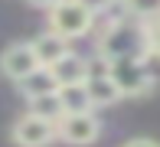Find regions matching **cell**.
<instances>
[{
    "mask_svg": "<svg viewBox=\"0 0 160 147\" xmlns=\"http://www.w3.org/2000/svg\"><path fill=\"white\" fill-rule=\"evenodd\" d=\"M124 147H160V144H154V141H147V137H141V141H128Z\"/></svg>",
    "mask_w": 160,
    "mask_h": 147,
    "instance_id": "2e32d148",
    "label": "cell"
},
{
    "mask_svg": "<svg viewBox=\"0 0 160 147\" xmlns=\"http://www.w3.org/2000/svg\"><path fill=\"white\" fill-rule=\"evenodd\" d=\"M56 134H62V141L72 144V147H88V144L98 141L101 121L92 111H65L56 121Z\"/></svg>",
    "mask_w": 160,
    "mask_h": 147,
    "instance_id": "277c9868",
    "label": "cell"
},
{
    "mask_svg": "<svg viewBox=\"0 0 160 147\" xmlns=\"http://www.w3.org/2000/svg\"><path fill=\"white\" fill-rule=\"evenodd\" d=\"M49 72H52L56 85L85 82V79H88V62H85L82 56H75V53H65L59 62H52V65H49Z\"/></svg>",
    "mask_w": 160,
    "mask_h": 147,
    "instance_id": "ba28073f",
    "label": "cell"
},
{
    "mask_svg": "<svg viewBox=\"0 0 160 147\" xmlns=\"http://www.w3.org/2000/svg\"><path fill=\"white\" fill-rule=\"evenodd\" d=\"M56 137V121H46L39 114H23L13 124V144L17 147H46Z\"/></svg>",
    "mask_w": 160,
    "mask_h": 147,
    "instance_id": "5b68a950",
    "label": "cell"
},
{
    "mask_svg": "<svg viewBox=\"0 0 160 147\" xmlns=\"http://www.w3.org/2000/svg\"><path fill=\"white\" fill-rule=\"evenodd\" d=\"M95 23V13L82 3V0H59L56 7H49V29L65 36V39H78L85 36Z\"/></svg>",
    "mask_w": 160,
    "mask_h": 147,
    "instance_id": "7a4b0ae2",
    "label": "cell"
},
{
    "mask_svg": "<svg viewBox=\"0 0 160 147\" xmlns=\"http://www.w3.org/2000/svg\"><path fill=\"white\" fill-rule=\"evenodd\" d=\"M33 53H36V59H39V65H52V62H59V59L69 53V39L65 36H59V33H42V36H36L33 39Z\"/></svg>",
    "mask_w": 160,
    "mask_h": 147,
    "instance_id": "9c48e42d",
    "label": "cell"
},
{
    "mask_svg": "<svg viewBox=\"0 0 160 147\" xmlns=\"http://www.w3.org/2000/svg\"><path fill=\"white\" fill-rule=\"evenodd\" d=\"M147 39H150V49L160 56V17H154L147 23Z\"/></svg>",
    "mask_w": 160,
    "mask_h": 147,
    "instance_id": "5bb4252c",
    "label": "cell"
},
{
    "mask_svg": "<svg viewBox=\"0 0 160 147\" xmlns=\"http://www.w3.org/2000/svg\"><path fill=\"white\" fill-rule=\"evenodd\" d=\"M30 111L39 114V118H46V121H59V118L65 114V108H62L59 92H46V95H33L30 98Z\"/></svg>",
    "mask_w": 160,
    "mask_h": 147,
    "instance_id": "30bf717a",
    "label": "cell"
},
{
    "mask_svg": "<svg viewBox=\"0 0 160 147\" xmlns=\"http://www.w3.org/2000/svg\"><path fill=\"white\" fill-rule=\"evenodd\" d=\"M124 3H128L131 17H137V20H154V17H160V0H124Z\"/></svg>",
    "mask_w": 160,
    "mask_h": 147,
    "instance_id": "4fadbf2b",
    "label": "cell"
},
{
    "mask_svg": "<svg viewBox=\"0 0 160 147\" xmlns=\"http://www.w3.org/2000/svg\"><path fill=\"white\" fill-rule=\"evenodd\" d=\"M108 75L114 79L121 95H144L154 79L147 75V65H144V56H124V59H111L108 62Z\"/></svg>",
    "mask_w": 160,
    "mask_h": 147,
    "instance_id": "3957f363",
    "label": "cell"
},
{
    "mask_svg": "<svg viewBox=\"0 0 160 147\" xmlns=\"http://www.w3.org/2000/svg\"><path fill=\"white\" fill-rule=\"evenodd\" d=\"M0 69H3V75L13 79V82L30 79L33 72L39 69V59L33 53V43H13V46L0 56Z\"/></svg>",
    "mask_w": 160,
    "mask_h": 147,
    "instance_id": "8992f818",
    "label": "cell"
},
{
    "mask_svg": "<svg viewBox=\"0 0 160 147\" xmlns=\"http://www.w3.org/2000/svg\"><path fill=\"white\" fill-rule=\"evenodd\" d=\"M85 92H88V101H92V108L114 105V101L121 98V92H118V85H114V79L108 75V65H105V69H95V72H88V79H85Z\"/></svg>",
    "mask_w": 160,
    "mask_h": 147,
    "instance_id": "52a82bcc",
    "label": "cell"
},
{
    "mask_svg": "<svg viewBox=\"0 0 160 147\" xmlns=\"http://www.w3.org/2000/svg\"><path fill=\"white\" fill-rule=\"evenodd\" d=\"M147 49H150L147 23H141L137 17L111 20V26L105 29V36H98V56L105 59V62L124 59V56H144Z\"/></svg>",
    "mask_w": 160,
    "mask_h": 147,
    "instance_id": "6da1fadb",
    "label": "cell"
},
{
    "mask_svg": "<svg viewBox=\"0 0 160 147\" xmlns=\"http://www.w3.org/2000/svg\"><path fill=\"white\" fill-rule=\"evenodd\" d=\"M30 3H36V7H42V10H49V7H56L59 0H30Z\"/></svg>",
    "mask_w": 160,
    "mask_h": 147,
    "instance_id": "e0dca14e",
    "label": "cell"
},
{
    "mask_svg": "<svg viewBox=\"0 0 160 147\" xmlns=\"http://www.w3.org/2000/svg\"><path fill=\"white\" fill-rule=\"evenodd\" d=\"M23 85H26V95H30V98H33V95H46V92H56V88H59L56 79H52V72H49L46 65H39L30 79H23Z\"/></svg>",
    "mask_w": 160,
    "mask_h": 147,
    "instance_id": "7c38bea8",
    "label": "cell"
},
{
    "mask_svg": "<svg viewBox=\"0 0 160 147\" xmlns=\"http://www.w3.org/2000/svg\"><path fill=\"white\" fill-rule=\"evenodd\" d=\"M85 7H88L92 13H101V10H108V7H111V0H82Z\"/></svg>",
    "mask_w": 160,
    "mask_h": 147,
    "instance_id": "9a60e30c",
    "label": "cell"
},
{
    "mask_svg": "<svg viewBox=\"0 0 160 147\" xmlns=\"http://www.w3.org/2000/svg\"><path fill=\"white\" fill-rule=\"evenodd\" d=\"M56 92H59V98H62V108H65V111H92V101H88V92H85V82L59 85Z\"/></svg>",
    "mask_w": 160,
    "mask_h": 147,
    "instance_id": "8fae6325",
    "label": "cell"
}]
</instances>
